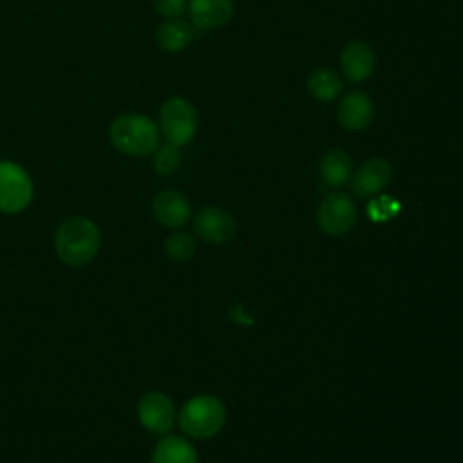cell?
<instances>
[{
	"label": "cell",
	"instance_id": "obj_2",
	"mask_svg": "<svg viewBox=\"0 0 463 463\" xmlns=\"http://www.w3.org/2000/svg\"><path fill=\"white\" fill-rule=\"evenodd\" d=\"M112 145L127 156L143 157L159 146V127L145 114L130 112L118 116L110 125Z\"/></svg>",
	"mask_w": 463,
	"mask_h": 463
},
{
	"label": "cell",
	"instance_id": "obj_14",
	"mask_svg": "<svg viewBox=\"0 0 463 463\" xmlns=\"http://www.w3.org/2000/svg\"><path fill=\"white\" fill-rule=\"evenodd\" d=\"M353 161L351 156L342 148H333L326 152L320 159V177L326 184L338 188L351 181Z\"/></svg>",
	"mask_w": 463,
	"mask_h": 463
},
{
	"label": "cell",
	"instance_id": "obj_5",
	"mask_svg": "<svg viewBox=\"0 0 463 463\" xmlns=\"http://www.w3.org/2000/svg\"><path fill=\"white\" fill-rule=\"evenodd\" d=\"M33 181L29 174L13 161H0V212L20 213L33 201Z\"/></svg>",
	"mask_w": 463,
	"mask_h": 463
},
{
	"label": "cell",
	"instance_id": "obj_11",
	"mask_svg": "<svg viewBox=\"0 0 463 463\" xmlns=\"http://www.w3.org/2000/svg\"><path fill=\"white\" fill-rule=\"evenodd\" d=\"M392 177V168L389 161L382 157H374L365 161L353 175H351V190L358 197H371L383 190Z\"/></svg>",
	"mask_w": 463,
	"mask_h": 463
},
{
	"label": "cell",
	"instance_id": "obj_19",
	"mask_svg": "<svg viewBox=\"0 0 463 463\" xmlns=\"http://www.w3.org/2000/svg\"><path fill=\"white\" fill-rule=\"evenodd\" d=\"M165 253L172 260H188L195 253V239L188 232H174L165 241Z\"/></svg>",
	"mask_w": 463,
	"mask_h": 463
},
{
	"label": "cell",
	"instance_id": "obj_1",
	"mask_svg": "<svg viewBox=\"0 0 463 463\" xmlns=\"http://www.w3.org/2000/svg\"><path fill=\"white\" fill-rule=\"evenodd\" d=\"M101 233L96 222L83 215L65 219L54 233V250L58 259L72 268L89 264L99 251Z\"/></svg>",
	"mask_w": 463,
	"mask_h": 463
},
{
	"label": "cell",
	"instance_id": "obj_15",
	"mask_svg": "<svg viewBox=\"0 0 463 463\" xmlns=\"http://www.w3.org/2000/svg\"><path fill=\"white\" fill-rule=\"evenodd\" d=\"M195 36L194 27L183 18H168L156 31V40L161 49L168 52H177L186 49Z\"/></svg>",
	"mask_w": 463,
	"mask_h": 463
},
{
	"label": "cell",
	"instance_id": "obj_12",
	"mask_svg": "<svg viewBox=\"0 0 463 463\" xmlns=\"http://www.w3.org/2000/svg\"><path fill=\"white\" fill-rule=\"evenodd\" d=\"M188 13L197 29L210 31L228 25L235 7L232 0H190Z\"/></svg>",
	"mask_w": 463,
	"mask_h": 463
},
{
	"label": "cell",
	"instance_id": "obj_20",
	"mask_svg": "<svg viewBox=\"0 0 463 463\" xmlns=\"http://www.w3.org/2000/svg\"><path fill=\"white\" fill-rule=\"evenodd\" d=\"M152 4L165 18H179L186 7V0H152Z\"/></svg>",
	"mask_w": 463,
	"mask_h": 463
},
{
	"label": "cell",
	"instance_id": "obj_3",
	"mask_svg": "<svg viewBox=\"0 0 463 463\" xmlns=\"http://www.w3.org/2000/svg\"><path fill=\"white\" fill-rule=\"evenodd\" d=\"M177 421L184 434L204 439L222 429L226 421V409L219 398L212 394H199L181 407Z\"/></svg>",
	"mask_w": 463,
	"mask_h": 463
},
{
	"label": "cell",
	"instance_id": "obj_16",
	"mask_svg": "<svg viewBox=\"0 0 463 463\" xmlns=\"http://www.w3.org/2000/svg\"><path fill=\"white\" fill-rule=\"evenodd\" d=\"M150 463H197V452L184 438L166 436L156 445Z\"/></svg>",
	"mask_w": 463,
	"mask_h": 463
},
{
	"label": "cell",
	"instance_id": "obj_9",
	"mask_svg": "<svg viewBox=\"0 0 463 463\" xmlns=\"http://www.w3.org/2000/svg\"><path fill=\"white\" fill-rule=\"evenodd\" d=\"M338 123L349 132L365 130L374 118L373 99L362 90H351L345 94L336 109Z\"/></svg>",
	"mask_w": 463,
	"mask_h": 463
},
{
	"label": "cell",
	"instance_id": "obj_4",
	"mask_svg": "<svg viewBox=\"0 0 463 463\" xmlns=\"http://www.w3.org/2000/svg\"><path fill=\"white\" fill-rule=\"evenodd\" d=\"M159 127L168 143L188 145L197 132V110L181 96L168 98L159 110Z\"/></svg>",
	"mask_w": 463,
	"mask_h": 463
},
{
	"label": "cell",
	"instance_id": "obj_17",
	"mask_svg": "<svg viewBox=\"0 0 463 463\" xmlns=\"http://www.w3.org/2000/svg\"><path fill=\"white\" fill-rule=\"evenodd\" d=\"M342 80L333 69H317L307 78V90L318 101H333L342 92Z\"/></svg>",
	"mask_w": 463,
	"mask_h": 463
},
{
	"label": "cell",
	"instance_id": "obj_7",
	"mask_svg": "<svg viewBox=\"0 0 463 463\" xmlns=\"http://www.w3.org/2000/svg\"><path fill=\"white\" fill-rule=\"evenodd\" d=\"M136 411L139 423L154 434H165L174 427L175 405L165 392H145L139 398Z\"/></svg>",
	"mask_w": 463,
	"mask_h": 463
},
{
	"label": "cell",
	"instance_id": "obj_6",
	"mask_svg": "<svg viewBox=\"0 0 463 463\" xmlns=\"http://www.w3.org/2000/svg\"><path fill=\"white\" fill-rule=\"evenodd\" d=\"M356 206L351 195L335 192L324 197L317 212V222L327 235H342L354 226Z\"/></svg>",
	"mask_w": 463,
	"mask_h": 463
},
{
	"label": "cell",
	"instance_id": "obj_10",
	"mask_svg": "<svg viewBox=\"0 0 463 463\" xmlns=\"http://www.w3.org/2000/svg\"><path fill=\"white\" fill-rule=\"evenodd\" d=\"M156 221L166 228H181L192 215L190 201L177 190H163L152 201Z\"/></svg>",
	"mask_w": 463,
	"mask_h": 463
},
{
	"label": "cell",
	"instance_id": "obj_13",
	"mask_svg": "<svg viewBox=\"0 0 463 463\" xmlns=\"http://www.w3.org/2000/svg\"><path fill=\"white\" fill-rule=\"evenodd\" d=\"M374 52L373 49L364 42H349L342 54H340V67L347 81L358 83L365 78H369L374 71Z\"/></svg>",
	"mask_w": 463,
	"mask_h": 463
},
{
	"label": "cell",
	"instance_id": "obj_18",
	"mask_svg": "<svg viewBox=\"0 0 463 463\" xmlns=\"http://www.w3.org/2000/svg\"><path fill=\"white\" fill-rule=\"evenodd\" d=\"M152 166L154 170L159 174V175H170L174 174L181 161H183V156H181V150L177 145H172V143H165V145H159L154 152H152Z\"/></svg>",
	"mask_w": 463,
	"mask_h": 463
},
{
	"label": "cell",
	"instance_id": "obj_8",
	"mask_svg": "<svg viewBox=\"0 0 463 463\" xmlns=\"http://www.w3.org/2000/svg\"><path fill=\"white\" fill-rule=\"evenodd\" d=\"M194 230L199 239L210 244H224L235 233L233 217L217 206H206L197 212L194 219Z\"/></svg>",
	"mask_w": 463,
	"mask_h": 463
}]
</instances>
